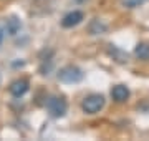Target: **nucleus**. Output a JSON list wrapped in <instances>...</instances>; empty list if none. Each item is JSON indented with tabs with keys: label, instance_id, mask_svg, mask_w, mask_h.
<instances>
[{
	"label": "nucleus",
	"instance_id": "nucleus-9",
	"mask_svg": "<svg viewBox=\"0 0 149 141\" xmlns=\"http://www.w3.org/2000/svg\"><path fill=\"white\" fill-rule=\"evenodd\" d=\"M106 30V25L103 22H100V20H95V22L90 25V33H93V35H98V33H103Z\"/></svg>",
	"mask_w": 149,
	"mask_h": 141
},
{
	"label": "nucleus",
	"instance_id": "nucleus-1",
	"mask_svg": "<svg viewBox=\"0 0 149 141\" xmlns=\"http://www.w3.org/2000/svg\"><path fill=\"white\" fill-rule=\"evenodd\" d=\"M58 80L63 83H78L83 80V71L78 66H73V65L63 66L58 71Z\"/></svg>",
	"mask_w": 149,
	"mask_h": 141
},
{
	"label": "nucleus",
	"instance_id": "nucleus-3",
	"mask_svg": "<svg viewBox=\"0 0 149 141\" xmlns=\"http://www.w3.org/2000/svg\"><path fill=\"white\" fill-rule=\"evenodd\" d=\"M47 110L53 118H61L66 113L68 106H66V101H65L63 98L52 96V98H48V101H47Z\"/></svg>",
	"mask_w": 149,
	"mask_h": 141
},
{
	"label": "nucleus",
	"instance_id": "nucleus-4",
	"mask_svg": "<svg viewBox=\"0 0 149 141\" xmlns=\"http://www.w3.org/2000/svg\"><path fill=\"white\" fill-rule=\"evenodd\" d=\"M83 18H85L83 12L73 10V12H70V13H66V15L63 17V20H61V25H63L65 28L76 27L78 23H81V20H83Z\"/></svg>",
	"mask_w": 149,
	"mask_h": 141
},
{
	"label": "nucleus",
	"instance_id": "nucleus-13",
	"mask_svg": "<svg viewBox=\"0 0 149 141\" xmlns=\"http://www.w3.org/2000/svg\"><path fill=\"white\" fill-rule=\"evenodd\" d=\"M76 2H85V0H76Z\"/></svg>",
	"mask_w": 149,
	"mask_h": 141
},
{
	"label": "nucleus",
	"instance_id": "nucleus-7",
	"mask_svg": "<svg viewBox=\"0 0 149 141\" xmlns=\"http://www.w3.org/2000/svg\"><path fill=\"white\" fill-rule=\"evenodd\" d=\"M134 55L139 60H149V45L148 43H138L134 48Z\"/></svg>",
	"mask_w": 149,
	"mask_h": 141
},
{
	"label": "nucleus",
	"instance_id": "nucleus-11",
	"mask_svg": "<svg viewBox=\"0 0 149 141\" xmlns=\"http://www.w3.org/2000/svg\"><path fill=\"white\" fill-rule=\"evenodd\" d=\"M144 2H148V0H124V5L133 8V7H138L141 3H144Z\"/></svg>",
	"mask_w": 149,
	"mask_h": 141
},
{
	"label": "nucleus",
	"instance_id": "nucleus-6",
	"mask_svg": "<svg viewBox=\"0 0 149 141\" xmlns=\"http://www.w3.org/2000/svg\"><path fill=\"white\" fill-rule=\"evenodd\" d=\"M111 96L114 101L118 103H123V101H126L129 98V90L124 85H116V87L111 90Z\"/></svg>",
	"mask_w": 149,
	"mask_h": 141
},
{
	"label": "nucleus",
	"instance_id": "nucleus-10",
	"mask_svg": "<svg viewBox=\"0 0 149 141\" xmlns=\"http://www.w3.org/2000/svg\"><path fill=\"white\" fill-rule=\"evenodd\" d=\"M7 30H8L10 35H15V33L20 30V22H18L17 18H10V20H8V25H7Z\"/></svg>",
	"mask_w": 149,
	"mask_h": 141
},
{
	"label": "nucleus",
	"instance_id": "nucleus-12",
	"mask_svg": "<svg viewBox=\"0 0 149 141\" xmlns=\"http://www.w3.org/2000/svg\"><path fill=\"white\" fill-rule=\"evenodd\" d=\"M2 42H3V28H0V47H2Z\"/></svg>",
	"mask_w": 149,
	"mask_h": 141
},
{
	"label": "nucleus",
	"instance_id": "nucleus-8",
	"mask_svg": "<svg viewBox=\"0 0 149 141\" xmlns=\"http://www.w3.org/2000/svg\"><path fill=\"white\" fill-rule=\"evenodd\" d=\"M109 55H113V57H114L118 61H121V63L128 61V53H123L121 50L118 48V47H114V45H109Z\"/></svg>",
	"mask_w": 149,
	"mask_h": 141
},
{
	"label": "nucleus",
	"instance_id": "nucleus-5",
	"mask_svg": "<svg viewBox=\"0 0 149 141\" xmlns=\"http://www.w3.org/2000/svg\"><path fill=\"white\" fill-rule=\"evenodd\" d=\"M28 87H30V85H28V82L22 78V80H15V82L10 85V88H8V90H10V93L15 98H20V96H23V95L28 91Z\"/></svg>",
	"mask_w": 149,
	"mask_h": 141
},
{
	"label": "nucleus",
	"instance_id": "nucleus-2",
	"mask_svg": "<svg viewBox=\"0 0 149 141\" xmlns=\"http://www.w3.org/2000/svg\"><path fill=\"white\" fill-rule=\"evenodd\" d=\"M103 106H104V96L103 95H90L83 100L81 103V108L85 113H90V114H95L98 111H101Z\"/></svg>",
	"mask_w": 149,
	"mask_h": 141
}]
</instances>
